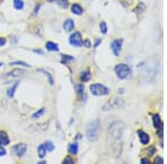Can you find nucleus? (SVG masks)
<instances>
[{
    "label": "nucleus",
    "instance_id": "obj_5",
    "mask_svg": "<svg viewBox=\"0 0 167 164\" xmlns=\"http://www.w3.org/2000/svg\"><path fill=\"white\" fill-rule=\"evenodd\" d=\"M69 43L70 45L73 47H77V48H79L82 45V37H81V33L80 32H74V33L71 34L70 38H69Z\"/></svg>",
    "mask_w": 167,
    "mask_h": 164
},
{
    "label": "nucleus",
    "instance_id": "obj_41",
    "mask_svg": "<svg viewBox=\"0 0 167 164\" xmlns=\"http://www.w3.org/2000/svg\"><path fill=\"white\" fill-rule=\"evenodd\" d=\"M2 65H3V63L1 62V61H0V67H2Z\"/></svg>",
    "mask_w": 167,
    "mask_h": 164
},
{
    "label": "nucleus",
    "instance_id": "obj_19",
    "mask_svg": "<svg viewBox=\"0 0 167 164\" xmlns=\"http://www.w3.org/2000/svg\"><path fill=\"white\" fill-rule=\"evenodd\" d=\"M75 58L73 56H69V54H62L61 56V62L62 63H68L71 62V61H74Z\"/></svg>",
    "mask_w": 167,
    "mask_h": 164
},
{
    "label": "nucleus",
    "instance_id": "obj_17",
    "mask_svg": "<svg viewBox=\"0 0 167 164\" xmlns=\"http://www.w3.org/2000/svg\"><path fill=\"white\" fill-rule=\"evenodd\" d=\"M18 85H19V82H15L14 84H12V87L10 89H9L8 91H7V96H9V98H12V96H15V92H16V90H17Z\"/></svg>",
    "mask_w": 167,
    "mask_h": 164
},
{
    "label": "nucleus",
    "instance_id": "obj_26",
    "mask_svg": "<svg viewBox=\"0 0 167 164\" xmlns=\"http://www.w3.org/2000/svg\"><path fill=\"white\" fill-rule=\"evenodd\" d=\"M10 65H23L26 68H30V64L27 62H23V61H15V62H10Z\"/></svg>",
    "mask_w": 167,
    "mask_h": 164
},
{
    "label": "nucleus",
    "instance_id": "obj_7",
    "mask_svg": "<svg viewBox=\"0 0 167 164\" xmlns=\"http://www.w3.org/2000/svg\"><path fill=\"white\" fill-rule=\"evenodd\" d=\"M152 120H153L154 127L157 130V133H158L159 138H161V136H163V122H161V116H159V114H154Z\"/></svg>",
    "mask_w": 167,
    "mask_h": 164
},
{
    "label": "nucleus",
    "instance_id": "obj_2",
    "mask_svg": "<svg viewBox=\"0 0 167 164\" xmlns=\"http://www.w3.org/2000/svg\"><path fill=\"white\" fill-rule=\"evenodd\" d=\"M115 73H116L117 78L120 80L129 79L132 76V68L125 63H118L115 67Z\"/></svg>",
    "mask_w": 167,
    "mask_h": 164
},
{
    "label": "nucleus",
    "instance_id": "obj_37",
    "mask_svg": "<svg viewBox=\"0 0 167 164\" xmlns=\"http://www.w3.org/2000/svg\"><path fill=\"white\" fill-rule=\"evenodd\" d=\"M35 53H39V54H44V51L41 50H34Z\"/></svg>",
    "mask_w": 167,
    "mask_h": 164
},
{
    "label": "nucleus",
    "instance_id": "obj_36",
    "mask_svg": "<svg viewBox=\"0 0 167 164\" xmlns=\"http://www.w3.org/2000/svg\"><path fill=\"white\" fill-rule=\"evenodd\" d=\"M140 162H142L143 164H148V163H150L148 158H142V161H140Z\"/></svg>",
    "mask_w": 167,
    "mask_h": 164
},
{
    "label": "nucleus",
    "instance_id": "obj_39",
    "mask_svg": "<svg viewBox=\"0 0 167 164\" xmlns=\"http://www.w3.org/2000/svg\"><path fill=\"white\" fill-rule=\"evenodd\" d=\"M76 139H77V140H79V139H81V135H80V134H77V136H76Z\"/></svg>",
    "mask_w": 167,
    "mask_h": 164
},
{
    "label": "nucleus",
    "instance_id": "obj_33",
    "mask_svg": "<svg viewBox=\"0 0 167 164\" xmlns=\"http://www.w3.org/2000/svg\"><path fill=\"white\" fill-rule=\"evenodd\" d=\"M7 42V40L5 39V38H0V47H2V45H5Z\"/></svg>",
    "mask_w": 167,
    "mask_h": 164
},
{
    "label": "nucleus",
    "instance_id": "obj_29",
    "mask_svg": "<svg viewBox=\"0 0 167 164\" xmlns=\"http://www.w3.org/2000/svg\"><path fill=\"white\" fill-rule=\"evenodd\" d=\"M154 163H156V164L164 163V160H163V158H161V156H156V158H154Z\"/></svg>",
    "mask_w": 167,
    "mask_h": 164
},
{
    "label": "nucleus",
    "instance_id": "obj_38",
    "mask_svg": "<svg viewBox=\"0 0 167 164\" xmlns=\"http://www.w3.org/2000/svg\"><path fill=\"white\" fill-rule=\"evenodd\" d=\"M118 93L119 94H123V93H124V89H119V90H118Z\"/></svg>",
    "mask_w": 167,
    "mask_h": 164
},
{
    "label": "nucleus",
    "instance_id": "obj_25",
    "mask_svg": "<svg viewBox=\"0 0 167 164\" xmlns=\"http://www.w3.org/2000/svg\"><path fill=\"white\" fill-rule=\"evenodd\" d=\"M44 113H45V109H40L39 111H37V112H36V113L32 114V119H34V120L39 119V118H41V116L44 115Z\"/></svg>",
    "mask_w": 167,
    "mask_h": 164
},
{
    "label": "nucleus",
    "instance_id": "obj_32",
    "mask_svg": "<svg viewBox=\"0 0 167 164\" xmlns=\"http://www.w3.org/2000/svg\"><path fill=\"white\" fill-rule=\"evenodd\" d=\"M6 153H7V151L3 149L2 146H0V156H3V155H6Z\"/></svg>",
    "mask_w": 167,
    "mask_h": 164
},
{
    "label": "nucleus",
    "instance_id": "obj_13",
    "mask_svg": "<svg viewBox=\"0 0 167 164\" xmlns=\"http://www.w3.org/2000/svg\"><path fill=\"white\" fill-rule=\"evenodd\" d=\"M46 49L48 51H51V52H57V51H59L58 45L55 42H51V41H48V42L46 43Z\"/></svg>",
    "mask_w": 167,
    "mask_h": 164
},
{
    "label": "nucleus",
    "instance_id": "obj_24",
    "mask_svg": "<svg viewBox=\"0 0 167 164\" xmlns=\"http://www.w3.org/2000/svg\"><path fill=\"white\" fill-rule=\"evenodd\" d=\"M45 147H46V150L49 151V152H51V151L55 150V145L51 141H46L45 142Z\"/></svg>",
    "mask_w": 167,
    "mask_h": 164
},
{
    "label": "nucleus",
    "instance_id": "obj_6",
    "mask_svg": "<svg viewBox=\"0 0 167 164\" xmlns=\"http://www.w3.org/2000/svg\"><path fill=\"white\" fill-rule=\"evenodd\" d=\"M123 42H124V40L123 39H117V40H114L113 42L111 43V51H113L114 56L118 57L119 54H120Z\"/></svg>",
    "mask_w": 167,
    "mask_h": 164
},
{
    "label": "nucleus",
    "instance_id": "obj_31",
    "mask_svg": "<svg viewBox=\"0 0 167 164\" xmlns=\"http://www.w3.org/2000/svg\"><path fill=\"white\" fill-rule=\"evenodd\" d=\"M82 45H85L86 48H90L91 47V45H90V41L88 39H86L85 41H82Z\"/></svg>",
    "mask_w": 167,
    "mask_h": 164
},
{
    "label": "nucleus",
    "instance_id": "obj_34",
    "mask_svg": "<svg viewBox=\"0 0 167 164\" xmlns=\"http://www.w3.org/2000/svg\"><path fill=\"white\" fill-rule=\"evenodd\" d=\"M100 43H102V39H97L96 42H95V45H94V47H95V48H97V47H98Z\"/></svg>",
    "mask_w": 167,
    "mask_h": 164
},
{
    "label": "nucleus",
    "instance_id": "obj_11",
    "mask_svg": "<svg viewBox=\"0 0 167 164\" xmlns=\"http://www.w3.org/2000/svg\"><path fill=\"white\" fill-rule=\"evenodd\" d=\"M71 12L76 16H80L84 14V8L80 6L79 3H73L71 5Z\"/></svg>",
    "mask_w": 167,
    "mask_h": 164
},
{
    "label": "nucleus",
    "instance_id": "obj_27",
    "mask_svg": "<svg viewBox=\"0 0 167 164\" xmlns=\"http://www.w3.org/2000/svg\"><path fill=\"white\" fill-rule=\"evenodd\" d=\"M38 71H39V72H44V73H45L46 76H48V79H49V84H50V85L54 84V80H52V76H50V73H49V72H47V71L44 70V69H39V70H38Z\"/></svg>",
    "mask_w": 167,
    "mask_h": 164
},
{
    "label": "nucleus",
    "instance_id": "obj_23",
    "mask_svg": "<svg viewBox=\"0 0 167 164\" xmlns=\"http://www.w3.org/2000/svg\"><path fill=\"white\" fill-rule=\"evenodd\" d=\"M99 28H100V31H102V34H106L107 33V23L106 21H102V22L99 23Z\"/></svg>",
    "mask_w": 167,
    "mask_h": 164
},
{
    "label": "nucleus",
    "instance_id": "obj_20",
    "mask_svg": "<svg viewBox=\"0 0 167 164\" xmlns=\"http://www.w3.org/2000/svg\"><path fill=\"white\" fill-rule=\"evenodd\" d=\"M14 7L17 10H21L25 7V3H23V0H14Z\"/></svg>",
    "mask_w": 167,
    "mask_h": 164
},
{
    "label": "nucleus",
    "instance_id": "obj_16",
    "mask_svg": "<svg viewBox=\"0 0 167 164\" xmlns=\"http://www.w3.org/2000/svg\"><path fill=\"white\" fill-rule=\"evenodd\" d=\"M91 78V74L89 71H82V72H80V80H81L82 82H87L89 81Z\"/></svg>",
    "mask_w": 167,
    "mask_h": 164
},
{
    "label": "nucleus",
    "instance_id": "obj_28",
    "mask_svg": "<svg viewBox=\"0 0 167 164\" xmlns=\"http://www.w3.org/2000/svg\"><path fill=\"white\" fill-rule=\"evenodd\" d=\"M62 163H64V164H74L75 162H74V160H73V158H70V156H67V158H64Z\"/></svg>",
    "mask_w": 167,
    "mask_h": 164
},
{
    "label": "nucleus",
    "instance_id": "obj_12",
    "mask_svg": "<svg viewBox=\"0 0 167 164\" xmlns=\"http://www.w3.org/2000/svg\"><path fill=\"white\" fill-rule=\"evenodd\" d=\"M10 143V140H9V136L5 131H0V146L1 145H8Z\"/></svg>",
    "mask_w": 167,
    "mask_h": 164
},
{
    "label": "nucleus",
    "instance_id": "obj_1",
    "mask_svg": "<svg viewBox=\"0 0 167 164\" xmlns=\"http://www.w3.org/2000/svg\"><path fill=\"white\" fill-rule=\"evenodd\" d=\"M99 133H100V123L99 121L95 120V121L89 122L86 127V135H87V139L89 141H96L98 139Z\"/></svg>",
    "mask_w": 167,
    "mask_h": 164
},
{
    "label": "nucleus",
    "instance_id": "obj_40",
    "mask_svg": "<svg viewBox=\"0 0 167 164\" xmlns=\"http://www.w3.org/2000/svg\"><path fill=\"white\" fill-rule=\"evenodd\" d=\"M47 1H49V2H52V1H56V0H47Z\"/></svg>",
    "mask_w": 167,
    "mask_h": 164
},
{
    "label": "nucleus",
    "instance_id": "obj_35",
    "mask_svg": "<svg viewBox=\"0 0 167 164\" xmlns=\"http://www.w3.org/2000/svg\"><path fill=\"white\" fill-rule=\"evenodd\" d=\"M39 8H40V3H38L37 6H36V8H35V10H34V14H37V12H38V10H39Z\"/></svg>",
    "mask_w": 167,
    "mask_h": 164
},
{
    "label": "nucleus",
    "instance_id": "obj_4",
    "mask_svg": "<svg viewBox=\"0 0 167 164\" xmlns=\"http://www.w3.org/2000/svg\"><path fill=\"white\" fill-rule=\"evenodd\" d=\"M26 151H27V144L26 143H18V144L14 145L11 147V152L18 158H23Z\"/></svg>",
    "mask_w": 167,
    "mask_h": 164
},
{
    "label": "nucleus",
    "instance_id": "obj_22",
    "mask_svg": "<svg viewBox=\"0 0 167 164\" xmlns=\"http://www.w3.org/2000/svg\"><path fill=\"white\" fill-rule=\"evenodd\" d=\"M57 5L62 9L68 8V6H69L68 0H57Z\"/></svg>",
    "mask_w": 167,
    "mask_h": 164
},
{
    "label": "nucleus",
    "instance_id": "obj_21",
    "mask_svg": "<svg viewBox=\"0 0 167 164\" xmlns=\"http://www.w3.org/2000/svg\"><path fill=\"white\" fill-rule=\"evenodd\" d=\"M84 91H85V88H84V84H81V83H78V84H76V92L77 94L79 96H84Z\"/></svg>",
    "mask_w": 167,
    "mask_h": 164
},
{
    "label": "nucleus",
    "instance_id": "obj_30",
    "mask_svg": "<svg viewBox=\"0 0 167 164\" xmlns=\"http://www.w3.org/2000/svg\"><path fill=\"white\" fill-rule=\"evenodd\" d=\"M155 151H156V149H155V146H150L149 149L147 150V153H148V155H154V153H155Z\"/></svg>",
    "mask_w": 167,
    "mask_h": 164
},
{
    "label": "nucleus",
    "instance_id": "obj_14",
    "mask_svg": "<svg viewBox=\"0 0 167 164\" xmlns=\"http://www.w3.org/2000/svg\"><path fill=\"white\" fill-rule=\"evenodd\" d=\"M23 74H26V71L23 70V69H14L11 72L8 73V76L14 78V76H23Z\"/></svg>",
    "mask_w": 167,
    "mask_h": 164
},
{
    "label": "nucleus",
    "instance_id": "obj_9",
    "mask_svg": "<svg viewBox=\"0 0 167 164\" xmlns=\"http://www.w3.org/2000/svg\"><path fill=\"white\" fill-rule=\"evenodd\" d=\"M137 134H138L139 141H140V143H142L143 145H146V144H148V143H149L150 138L146 132H144V131H142V130H139V131H137Z\"/></svg>",
    "mask_w": 167,
    "mask_h": 164
},
{
    "label": "nucleus",
    "instance_id": "obj_3",
    "mask_svg": "<svg viewBox=\"0 0 167 164\" xmlns=\"http://www.w3.org/2000/svg\"><path fill=\"white\" fill-rule=\"evenodd\" d=\"M89 90H90L91 94L96 96H107L111 92V89L105 87L104 84H100V83H94L89 87Z\"/></svg>",
    "mask_w": 167,
    "mask_h": 164
},
{
    "label": "nucleus",
    "instance_id": "obj_18",
    "mask_svg": "<svg viewBox=\"0 0 167 164\" xmlns=\"http://www.w3.org/2000/svg\"><path fill=\"white\" fill-rule=\"evenodd\" d=\"M46 153H47V150H46L45 144H41L38 146V156L40 158H44L46 156Z\"/></svg>",
    "mask_w": 167,
    "mask_h": 164
},
{
    "label": "nucleus",
    "instance_id": "obj_8",
    "mask_svg": "<svg viewBox=\"0 0 167 164\" xmlns=\"http://www.w3.org/2000/svg\"><path fill=\"white\" fill-rule=\"evenodd\" d=\"M124 107V102L120 99H113L109 101L107 104L104 107V110H113V109H117V107Z\"/></svg>",
    "mask_w": 167,
    "mask_h": 164
},
{
    "label": "nucleus",
    "instance_id": "obj_15",
    "mask_svg": "<svg viewBox=\"0 0 167 164\" xmlns=\"http://www.w3.org/2000/svg\"><path fill=\"white\" fill-rule=\"evenodd\" d=\"M68 152L71 155H76L78 153V144L77 143H70L68 145Z\"/></svg>",
    "mask_w": 167,
    "mask_h": 164
},
{
    "label": "nucleus",
    "instance_id": "obj_10",
    "mask_svg": "<svg viewBox=\"0 0 167 164\" xmlns=\"http://www.w3.org/2000/svg\"><path fill=\"white\" fill-rule=\"evenodd\" d=\"M62 28H64V30H66V31H73L75 28V22L73 19H67L65 20V22H64V25H62Z\"/></svg>",
    "mask_w": 167,
    "mask_h": 164
}]
</instances>
